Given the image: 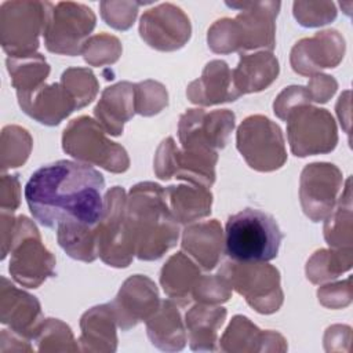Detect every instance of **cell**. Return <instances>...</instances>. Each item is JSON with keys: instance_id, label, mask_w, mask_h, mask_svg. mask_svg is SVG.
Segmentation results:
<instances>
[{"instance_id": "obj_24", "label": "cell", "mask_w": 353, "mask_h": 353, "mask_svg": "<svg viewBox=\"0 0 353 353\" xmlns=\"http://www.w3.org/2000/svg\"><path fill=\"white\" fill-rule=\"evenodd\" d=\"M279 72V61L269 51L240 54L239 65L232 70L234 90L240 95L262 91L277 79Z\"/></svg>"}, {"instance_id": "obj_43", "label": "cell", "mask_w": 353, "mask_h": 353, "mask_svg": "<svg viewBox=\"0 0 353 353\" xmlns=\"http://www.w3.org/2000/svg\"><path fill=\"white\" fill-rule=\"evenodd\" d=\"M319 301L331 309L345 307L352 301V287H350V279L335 283V284H327L319 288L317 291Z\"/></svg>"}, {"instance_id": "obj_29", "label": "cell", "mask_w": 353, "mask_h": 353, "mask_svg": "<svg viewBox=\"0 0 353 353\" xmlns=\"http://www.w3.org/2000/svg\"><path fill=\"white\" fill-rule=\"evenodd\" d=\"M168 205L178 223H190L211 214L212 193L200 185H171L165 188Z\"/></svg>"}, {"instance_id": "obj_3", "label": "cell", "mask_w": 353, "mask_h": 353, "mask_svg": "<svg viewBox=\"0 0 353 353\" xmlns=\"http://www.w3.org/2000/svg\"><path fill=\"white\" fill-rule=\"evenodd\" d=\"M241 12L232 18H222L208 29V47L216 54H229L265 48L272 51L276 46V17L280 1H240L226 3Z\"/></svg>"}, {"instance_id": "obj_38", "label": "cell", "mask_w": 353, "mask_h": 353, "mask_svg": "<svg viewBox=\"0 0 353 353\" xmlns=\"http://www.w3.org/2000/svg\"><path fill=\"white\" fill-rule=\"evenodd\" d=\"M81 54L88 65H109L116 62L121 55V43L114 36L99 33L85 41Z\"/></svg>"}, {"instance_id": "obj_11", "label": "cell", "mask_w": 353, "mask_h": 353, "mask_svg": "<svg viewBox=\"0 0 353 353\" xmlns=\"http://www.w3.org/2000/svg\"><path fill=\"white\" fill-rule=\"evenodd\" d=\"M125 205L124 189L113 186L103 197V211L95 226L98 256L114 268H127L135 255L127 230Z\"/></svg>"}, {"instance_id": "obj_5", "label": "cell", "mask_w": 353, "mask_h": 353, "mask_svg": "<svg viewBox=\"0 0 353 353\" xmlns=\"http://www.w3.org/2000/svg\"><path fill=\"white\" fill-rule=\"evenodd\" d=\"M98 121L88 116L72 120L63 130L62 148L80 163L99 165L110 172H124L130 167L125 149L110 141Z\"/></svg>"}, {"instance_id": "obj_2", "label": "cell", "mask_w": 353, "mask_h": 353, "mask_svg": "<svg viewBox=\"0 0 353 353\" xmlns=\"http://www.w3.org/2000/svg\"><path fill=\"white\" fill-rule=\"evenodd\" d=\"M125 222L135 256L141 261L161 258L179 237L178 221L168 205L165 189L154 182H141L131 188Z\"/></svg>"}, {"instance_id": "obj_20", "label": "cell", "mask_w": 353, "mask_h": 353, "mask_svg": "<svg viewBox=\"0 0 353 353\" xmlns=\"http://www.w3.org/2000/svg\"><path fill=\"white\" fill-rule=\"evenodd\" d=\"M18 103L21 109L36 121L46 125H57L77 109L76 101L62 83L41 84L32 92L21 94Z\"/></svg>"}, {"instance_id": "obj_28", "label": "cell", "mask_w": 353, "mask_h": 353, "mask_svg": "<svg viewBox=\"0 0 353 353\" xmlns=\"http://www.w3.org/2000/svg\"><path fill=\"white\" fill-rule=\"evenodd\" d=\"M226 317V309L219 306L194 305L186 313V328L192 350H215L218 331Z\"/></svg>"}, {"instance_id": "obj_13", "label": "cell", "mask_w": 353, "mask_h": 353, "mask_svg": "<svg viewBox=\"0 0 353 353\" xmlns=\"http://www.w3.org/2000/svg\"><path fill=\"white\" fill-rule=\"evenodd\" d=\"M218 152L179 149L174 138H165L154 154V172L160 179H183L192 185L211 188L215 182Z\"/></svg>"}, {"instance_id": "obj_9", "label": "cell", "mask_w": 353, "mask_h": 353, "mask_svg": "<svg viewBox=\"0 0 353 353\" xmlns=\"http://www.w3.org/2000/svg\"><path fill=\"white\" fill-rule=\"evenodd\" d=\"M236 146L245 163L261 172L279 170L287 161L281 128L262 114H252L237 128Z\"/></svg>"}, {"instance_id": "obj_46", "label": "cell", "mask_w": 353, "mask_h": 353, "mask_svg": "<svg viewBox=\"0 0 353 353\" xmlns=\"http://www.w3.org/2000/svg\"><path fill=\"white\" fill-rule=\"evenodd\" d=\"M1 211L14 212L19 205V181L18 175H3L0 189Z\"/></svg>"}, {"instance_id": "obj_30", "label": "cell", "mask_w": 353, "mask_h": 353, "mask_svg": "<svg viewBox=\"0 0 353 353\" xmlns=\"http://www.w3.org/2000/svg\"><path fill=\"white\" fill-rule=\"evenodd\" d=\"M276 332L261 331L250 319L234 316L221 338L219 349L223 352H262L268 350L266 341Z\"/></svg>"}, {"instance_id": "obj_16", "label": "cell", "mask_w": 353, "mask_h": 353, "mask_svg": "<svg viewBox=\"0 0 353 353\" xmlns=\"http://www.w3.org/2000/svg\"><path fill=\"white\" fill-rule=\"evenodd\" d=\"M192 26L188 15L171 3L146 10L139 21V34L152 48L175 51L190 39Z\"/></svg>"}, {"instance_id": "obj_41", "label": "cell", "mask_w": 353, "mask_h": 353, "mask_svg": "<svg viewBox=\"0 0 353 353\" xmlns=\"http://www.w3.org/2000/svg\"><path fill=\"white\" fill-rule=\"evenodd\" d=\"M192 296L200 303L218 305L229 301L232 296V287L219 273L214 276H200Z\"/></svg>"}, {"instance_id": "obj_12", "label": "cell", "mask_w": 353, "mask_h": 353, "mask_svg": "<svg viewBox=\"0 0 353 353\" xmlns=\"http://www.w3.org/2000/svg\"><path fill=\"white\" fill-rule=\"evenodd\" d=\"M95 14L81 3L52 4L43 32L46 48L61 55H79L95 28Z\"/></svg>"}, {"instance_id": "obj_23", "label": "cell", "mask_w": 353, "mask_h": 353, "mask_svg": "<svg viewBox=\"0 0 353 353\" xmlns=\"http://www.w3.org/2000/svg\"><path fill=\"white\" fill-rule=\"evenodd\" d=\"M223 233L216 219L188 226L182 233V250L190 254L204 270L214 269L223 251Z\"/></svg>"}, {"instance_id": "obj_32", "label": "cell", "mask_w": 353, "mask_h": 353, "mask_svg": "<svg viewBox=\"0 0 353 353\" xmlns=\"http://www.w3.org/2000/svg\"><path fill=\"white\" fill-rule=\"evenodd\" d=\"M6 63L17 95L34 91L50 74V66L39 52L25 58H7Z\"/></svg>"}, {"instance_id": "obj_45", "label": "cell", "mask_w": 353, "mask_h": 353, "mask_svg": "<svg viewBox=\"0 0 353 353\" xmlns=\"http://www.w3.org/2000/svg\"><path fill=\"white\" fill-rule=\"evenodd\" d=\"M336 88L338 83L335 81V79L327 74H314L306 87L310 101L320 103L327 102L335 94Z\"/></svg>"}, {"instance_id": "obj_34", "label": "cell", "mask_w": 353, "mask_h": 353, "mask_svg": "<svg viewBox=\"0 0 353 353\" xmlns=\"http://www.w3.org/2000/svg\"><path fill=\"white\" fill-rule=\"evenodd\" d=\"M352 266V247L316 251L306 263V276L313 284L336 279Z\"/></svg>"}, {"instance_id": "obj_40", "label": "cell", "mask_w": 353, "mask_h": 353, "mask_svg": "<svg viewBox=\"0 0 353 353\" xmlns=\"http://www.w3.org/2000/svg\"><path fill=\"white\" fill-rule=\"evenodd\" d=\"M292 10L298 23L305 28L323 26L336 18L332 1H295Z\"/></svg>"}, {"instance_id": "obj_33", "label": "cell", "mask_w": 353, "mask_h": 353, "mask_svg": "<svg viewBox=\"0 0 353 353\" xmlns=\"http://www.w3.org/2000/svg\"><path fill=\"white\" fill-rule=\"evenodd\" d=\"M352 196L350 178L346 179L345 192L336 200L335 207L328 214L324 225V237L332 248L352 247Z\"/></svg>"}, {"instance_id": "obj_39", "label": "cell", "mask_w": 353, "mask_h": 353, "mask_svg": "<svg viewBox=\"0 0 353 353\" xmlns=\"http://www.w3.org/2000/svg\"><path fill=\"white\" fill-rule=\"evenodd\" d=\"M168 103V94L163 84L146 80L135 84V113L153 116Z\"/></svg>"}, {"instance_id": "obj_27", "label": "cell", "mask_w": 353, "mask_h": 353, "mask_svg": "<svg viewBox=\"0 0 353 353\" xmlns=\"http://www.w3.org/2000/svg\"><path fill=\"white\" fill-rule=\"evenodd\" d=\"M200 270L182 251L168 258L160 272V284L164 292L179 306H186L200 279Z\"/></svg>"}, {"instance_id": "obj_1", "label": "cell", "mask_w": 353, "mask_h": 353, "mask_svg": "<svg viewBox=\"0 0 353 353\" xmlns=\"http://www.w3.org/2000/svg\"><path fill=\"white\" fill-rule=\"evenodd\" d=\"M105 179L90 164L58 160L36 170L25 186L33 218L46 228L61 223L97 226L103 211Z\"/></svg>"}, {"instance_id": "obj_26", "label": "cell", "mask_w": 353, "mask_h": 353, "mask_svg": "<svg viewBox=\"0 0 353 353\" xmlns=\"http://www.w3.org/2000/svg\"><path fill=\"white\" fill-rule=\"evenodd\" d=\"M146 331L150 342L161 350L176 352L185 346V327L172 301H160L157 310L146 320Z\"/></svg>"}, {"instance_id": "obj_21", "label": "cell", "mask_w": 353, "mask_h": 353, "mask_svg": "<svg viewBox=\"0 0 353 353\" xmlns=\"http://www.w3.org/2000/svg\"><path fill=\"white\" fill-rule=\"evenodd\" d=\"M186 95L192 103L200 106L232 102L240 97L233 85L232 70L221 59L211 61L205 65L201 77L188 85Z\"/></svg>"}, {"instance_id": "obj_10", "label": "cell", "mask_w": 353, "mask_h": 353, "mask_svg": "<svg viewBox=\"0 0 353 353\" xmlns=\"http://www.w3.org/2000/svg\"><path fill=\"white\" fill-rule=\"evenodd\" d=\"M291 152L298 157L330 153L338 143L336 124L327 109L301 103L285 117Z\"/></svg>"}, {"instance_id": "obj_7", "label": "cell", "mask_w": 353, "mask_h": 353, "mask_svg": "<svg viewBox=\"0 0 353 353\" xmlns=\"http://www.w3.org/2000/svg\"><path fill=\"white\" fill-rule=\"evenodd\" d=\"M10 251L8 270L18 284L37 288L44 280L55 276L54 255L41 243L36 225L23 215L14 221Z\"/></svg>"}, {"instance_id": "obj_4", "label": "cell", "mask_w": 353, "mask_h": 353, "mask_svg": "<svg viewBox=\"0 0 353 353\" xmlns=\"http://www.w3.org/2000/svg\"><path fill=\"white\" fill-rule=\"evenodd\" d=\"M283 237L270 214L245 208L228 218L225 251L236 262H268L277 256Z\"/></svg>"}, {"instance_id": "obj_42", "label": "cell", "mask_w": 353, "mask_h": 353, "mask_svg": "<svg viewBox=\"0 0 353 353\" xmlns=\"http://www.w3.org/2000/svg\"><path fill=\"white\" fill-rule=\"evenodd\" d=\"M139 1H101V15L102 19L112 28L117 30H127L132 26L139 6Z\"/></svg>"}, {"instance_id": "obj_18", "label": "cell", "mask_w": 353, "mask_h": 353, "mask_svg": "<svg viewBox=\"0 0 353 353\" xmlns=\"http://www.w3.org/2000/svg\"><path fill=\"white\" fill-rule=\"evenodd\" d=\"M345 40L336 30L317 32L299 40L291 50V66L302 76H312L324 68H335L343 58Z\"/></svg>"}, {"instance_id": "obj_44", "label": "cell", "mask_w": 353, "mask_h": 353, "mask_svg": "<svg viewBox=\"0 0 353 353\" xmlns=\"http://www.w3.org/2000/svg\"><path fill=\"white\" fill-rule=\"evenodd\" d=\"M301 103H310V97L306 87L291 85L279 94L273 103V109L279 119L285 120L290 110Z\"/></svg>"}, {"instance_id": "obj_36", "label": "cell", "mask_w": 353, "mask_h": 353, "mask_svg": "<svg viewBox=\"0 0 353 353\" xmlns=\"http://www.w3.org/2000/svg\"><path fill=\"white\" fill-rule=\"evenodd\" d=\"M61 83L76 101L77 109L91 103L98 92V81L94 73L85 68H69L62 73Z\"/></svg>"}, {"instance_id": "obj_35", "label": "cell", "mask_w": 353, "mask_h": 353, "mask_svg": "<svg viewBox=\"0 0 353 353\" xmlns=\"http://www.w3.org/2000/svg\"><path fill=\"white\" fill-rule=\"evenodd\" d=\"M32 138L25 128L7 125L1 131V170L22 165L30 153Z\"/></svg>"}, {"instance_id": "obj_22", "label": "cell", "mask_w": 353, "mask_h": 353, "mask_svg": "<svg viewBox=\"0 0 353 353\" xmlns=\"http://www.w3.org/2000/svg\"><path fill=\"white\" fill-rule=\"evenodd\" d=\"M94 114L106 134L114 137L123 134L124 123L135 114V84L120 81L106 87L94 109Z\"/></svg>"}, {"instance_id": "obj_6", "label": "cell", "mask_w": 353, "mask_h": 353, "mask_svg": "<svg viewBox=\"0 0 353 353\" xmlns=\"http://www.w3.org/2000/svg\"><path fill=\"white\" fill-rule=\"evenodd\" d=\"M51 7L48 1H4L0 6V43L8 58L37 54Z\"/></svg>"}, {"instance_id": "obj_37", "label": "cell", "mask_w": 353, "mask_h": 353, "mask_svg": "<svg viewBox=\"0 0 353 353\" xmlns=\"http://www.w3.org/2000/svg\"><path fill=\"white\" fill-rule=\"evenodd\" d=\"M34 342L39 343L37 350H79L74 343V338L72 335L70 328L58 319H47L44 320Z\"/></svg>"}, {"instance_id": "obj_25", "label": "cell", "mask_w": 353, "mask_h": 353, "mask_svg": "<svg viewBox=\"0 0 353 353\" xmlns=\"http://www.w3.org/2000/svg\"><path fill=\"white\" fill-rule=\"evenodd\" d=\"M116 319L110 303L87 310L80 320L79 342L84 352H114L117 347Z\"/></svg>"}, {"instance_id": "obj_15", "label": "cell", "mask_w": 353, "mask_h": 353, "mask_svg": "<svg viewBox=\"0 0 353 353\" xmlns=\"http://www.w3.org/2000/svg\"><path fill=\"white\" fill-rule=\"evenodd\" d=\"M342 181L341 170L331 163H312L302 170L299 199L310 221L320 222L328 216L336 204Z\"/></svg>"}, {"instance_id": "obj_14", "label": "cell", "mask_w": 353, "mask_h": 353, "mask_svg": "<svg viewBox=\"0 0 353 353\" xmlns=\"http://www.w3.org/2000/svg\"><path fill=\"white\" fill-rule=\"evenodd\" d=\"M234 119V113L229 109L212 112L188 109L178 123L179 142L186 149L216 152L226 146Z\"/></svg>"}, {"instance_id": "obj_8", "label": "cell", "mask_w": 353, "mask_h": 353, "mask_svg": "<svg viewBox=\"0 0 353 353\" xmlns=\"http://www.w3.org/2000/svg\"><path fill=\"white\" fill-rule=\"evenodd\" d=\"M219 274L256 312L269 314L280 309L284 295L280 273L274 266L265 262L229 261L219 269Z\"/></svg>"}, {"instance_id": "obj_31", "label": "cell", "mask_w": 353, "mask_h": 353, "mask_svg": "<svg viewBox=\"0 0 353 353\" xmlns=\"http://www.w3.org/2000/svg\"><path fill=\"white\" fill-rule=\"evenodd\" d=\"M57 239L59 245L73 259L94 262L98 256L95 226L61 223L57 226Z\"/></svg>"}, {"instance_id": "obj_17", "label": "cell", "mask_w": 353, "mask_h": 353, "mask_svg": "<svg viewBox=\"0 0 353 353\" xmlns=\"http://www.w3.org/2000/svg\"><path fill=\"white\" fill-rule=\"evenodd\" d=\"M160 305L156 284L146 276L128 277L116 298L110 302L117 325L127 331L141 321H146Z\"/></svg>"}, {"instance_id": "obj_19", "label": "cell", "mask_w": 353, "mask_h": 353, "mask_svg": "<svg viewBox=\"0 0 353 353\" xmlns=\"http://www.w3.org/2000/svg\"><path fill=\"white\" fill-rule=\"evenodd\" d=\"M0 319L10 325V331L28 341H34L46 320L39 301L18 290L6 277H1L0 285Z\"/></svg>"}]
</instances>
